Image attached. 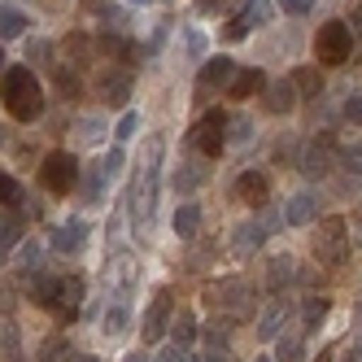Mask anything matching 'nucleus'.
Instances as JSON below:
<instances>
[{"instance_id":"42","label":"nucleus","mask_w":362,"mask_h":362,"mask_svg":"<svg viewBox=\"0 0 362 362\" xmlns=\"http://www.w3.org/2000/svg\"><path fill=\"white\" fill-rule=\"evenodd\" d=\"M122 166H127V153H122V144H114V148H110V158H105V175H118Z\"/></svg>"},{"instance_id":"15","label":"nucleus","mask_w":362,"mask_h":362,"mask_svg":"<svg viewBox=\"0 0 362 362\" xmlns=\"http://www.w3.org/2000/svg\"><path fill=\"white\" fill-rule=\"evenodd\" d=\"M293 105H297L293 79H271V83H267V110H271V114H288Z\"/></svg>"},{"instance_id":"17","label":"nucleus","mask_w":362,"mask_h":362,"mask_svg":"<svg viewBox=\"0 0 362 362\" xmlns=\"http://www.w3.org/2000/svg\"><path fill=\"white\" fill-rule=\"evenodd\" d=\"M267 74L262 70H236V79L227 83V96H236V100H245V96H253V92H267Z\"/></svg>"},{"instance_id":"5","label":"nucleus","mask_w":362,"mask_h":362,"mask_svg":"<svg viewBox=\"0 0 362 362\" xmlns=\"http://www.w3.org/2000/svg\"><path fill=\"white\" fill-rule=\"evenodd\" d=\"M271 18H275V5H271V0H240V18H231L227 27H223V35H227V40H245L249 31L267 27Z\"/></svg>"},{"instance_id":"39","label":"nucleus","mask_w":362,"mask_h":362,"mask_svg":"<svg viewBox=\"0 0 362 362\" xmlns=\"http://www.w3.org/2000/svg\"><path fill=\"white\" fill-rule=\"evenodd\" d=\"M79 140H83V144H100V140H105V127H100L96 118H83V122H79Z\"/></svg>"},{"instance_id":"44","label":"nucleus","mask_w":362,"mask_h":362,"mask_svg":"<svg viewBox=\"0 0 362 362\" xmlns=\"http://www.w3.org/2000/svg\"><path fill=\"white\" fill-rule=\"evenodd\" d=\"M57 83H62V96H79V79H74L70 70H62V74H57Z\"/></svg>"},{"instance_id":"48","label":"nucleus","mask_w":362,"mask_h":362,"mask_svg":"<svg viewBox=\"0 0 362 362\" xmlns=\"http://www.w3.org/2000/svg\"><path fill=\"white\" fill-rule=\"evenodd\" d=\"M345 362H362V345H349L345 349Z\"/></svg>"},{"instance_id":"38","label":"nucleus","mask_w":362,"mask_h":362,"mask_svg":"<svg viewBox=\"0 0 362 362\" xmlns=\"http://www.w3.org/2000/svg\"><path fill=\"white\" fill-rule=\"evenodd\" d=\"M305 358V345L297 341V336H284L279 341V362H301Z\"/></svg>"},{"instance_id":"1","label":"nucleus","mask_w":362,"mask_h":362,"mask_svg":"<svg viewBox=\"0 0 362 362\" xmlns=\"http://www.w3.org/2000/svg\"><path fill=\"white\" fill-rule=\"evenodd\" d=\"M0 105L13 114V122H35L44 114V83L31 66H9L0 79Z\"/></svg>"},{"instance_id":"32","label":"nucleus","mask_w":362,"mask_h":362,"mask_svg":"<svg viewBox=\"0 0 362 362\" xmlns=\"http://www.w3.org/2000/svg\"><path fill=\"white\" fill-rule=\"evenodd\" d=\"M201 341H205V362H223V358H227V336H223V332L210 327Z\"/></svg>"},{"instance_id":"50","label":"nucleus","mask_w":362,"mask_h":362,"mask_svg":"<svg viewBox=\"0 0 362 362\" xmlns=\"http://www.w3.org/2000/svg\"><path fill=\"white\" fill-rule=\"evenodd\" d=\"M122 362H148V358H144V354H127Z\"/></svg>"},{"instance_id":"33","label":"nucleus","mask_w":362,"mask_h":362,"mask_svg":"<svg viewBox=\"0 0 362 362\" xmlns=\"http://www.w3.org/2000/svg\"><path fill=\"white\" fill-rule=\"evenodd\" d=\"M100 48H105V53L118 62V57H132V48H136V44L127 40V35H114V31H110V35H100Z\"/></svg>"},{"instance_id":"20","label":"nucleus","mask_w":362,"mask_h":362,"mask_svg":"<svg viewBox=\"0 0 362 362\" xmlns=\"http://www.w3.org/2000/svg\"><path fill=\"white\" fill-rule=\"evenodd\" d=\"M197 231H201V205H197V201H184V205L175 210V236H179V240H192Z\"/></svg>"},{"instance_id":"28","label":"nucleus","mask_w":362,"mask_h":362,"mask_svg":"<svg viewBox=\"0 0 362 362\" xmlns=\"http://www.w3.org/2000/svg\"><path fill=\"white\" fill-rule=\"evenodd\" d=\"M327 310H332V301H327V297H305V305H301V323H305V332L323 327Z\"/></svg>"},{"instance_id":"6","label":"nucleus","mask_w":362,"mask_h":362,"mask_svg":"<svg viewBox=\"0 0 362 362\" xmlns=\"http://www.w3.org/2000/svg\"><path fill=\"white\" fill-rule=\"evenodd\" d=\"M132 88H136V79H132V70H118V66H110V70H100V79H96V96L105 100L110 110H118V105H127V96H132Z\"/></svg>"},{"instance_id":"4","label":"nucleus","mask_w":362,"mask_h":362,"mask_svg":"<svg viewBox=\"0 0 362 362\" xmlns=\"http://www.w3.org/2000/svg\"><path fill=\"white\" fill-rule=\"evenodd\" d=\"M227 122H231V114H223V110H210L192 132H188V144L201 153V158H218L223 153V144H227Z\"/></svg>"},{"instance_id":"13","label":"nucleus","mask_w":362,"mask_h":362,"mask_svg":"<svg viewBox=\"0 0 362 362\" xmlns=\"http://www.w3.org/2000/svg\"><path fill=\"white\" fill-rule=\"evenodd\" d=\"M236 79V66H231V57H210L201 66V74H197V88L201 92H214V88H223V83H231Z\"/></svg>"},{"instance_id":"46","label":"nucleus","mask_w":362,"mask_h":362,"mask_svg":"<svg viewBox=\"0 0 362 362\" xmlns=\"http://www.w3.org/2000/svg\"><path fill=\"white\" fill-rule=\"evenodd\" d=\"M158 362H184V349H162Z\"/></svg>"},{"instance_id":"53","label":"nucleus","mask_w":362,"mask_h":362,"mask_svg":"<svg viewBox=\"0 0 362 362\" xmlns=\"http://www.w3.org/2000/svg\"><path fill=\"white\" fill-rule=\"evenodd\" d=\"M0 70H5V53H0Z\"/></svg>"},{"instance_id":"40","label":"nucleus","mask_w":362,"mask_h":362,"mask_svg":"<svg viewBox=\"0 0 362 362\" xmlns=\"http://www.w3.org/2000/svg\"><path fill=\"white\" fill-rule=\"evenodd\" d=\"M227 136H231V140H249V136H253V122H249L245 114H236V118L227 122Z\"/></svg>"},{"instance_id":"47","label":"nucleus","mask_w":362,"mask_h":362,"mask_svg":"<svg viewBox=\"0 0 362 362\" xmlns=\"http://www.w3.org/2000/svg\"><path fill=\"white\" fill-rule=\"evenodd\" d=\"M349 31H354V40H358V35H362V5H358V9H354V22H349Z\"/></svg>"},{"instance_id":"54","label":"nucleus","mask_w":362,"mask_h":362,"mask_svg":"<svg viewBox=\"0 0 362 362\" xmlns=\"http://www.w3.org/2000/svg\"><path fill=\"white\" fill-rule=\"evenodd\" d=\"M257 362H275V358H257Z\"/></svg>"},{"instance_id":"34","label":"nucleus","mask_w":362,"mask_h":362,"mask_svg":"<svg viewBox=\"0 0 362 362\" xmlns=\"http://www.w3.org/2000/svg\"><path fill=\"white\" fill-rule=\"evenodd\" d=\"M9 262H13L18 271H35V267H40V240H27V245L18 249V257H9Z\"/></svg>"},{"instance_id":"9","label":"nucleus","mask_w":362,"mask_h":362,"mask_svg":"<svg viewBox=\"0 0 362 362\" xmlns=\"http://www.w3.org/2000/svg\"><path fill=\"white\" fill-rule=\"evenodd\" d=\"M83 240H88V223L83 218H66L62 227L48 231V249H53V253H79Z\"/></svg>"},{"instance_id":"49","label":"nucleus","mask_w":362,"mask_h":362,"mask_svg":"<svg viewBox=\"0 0 362 362\" xmlns=\"http://www.w3.org/2000/svg\"><path fill=\"white\" fill-rule=\"evenodd\" d=\"M218 5H227V0H201V13H214Z\"/></svg>"},{"instance_id":"45","label":"nucleus","mask_w":362,"mask_h":362,"mask_svg":"<svg viewBox=\"0 0 362 362\" xmlns=\"http://www.w3.org/2000/svg\"><path fill=\"white\" fill-rule=\"evenodd\" d=\"M31 57L35 62H44V57L53 62V44H48V40H31Z\"/></svg>"},{"instance_id":"25","label":"nucleus","mask_w":362,"mask_h":362,"mask_svg":"<svg viewBox=\"0 0 362 362\" xmlns=\"http://www.w3.org/2000/svg\"><path fill=\"white\" fill-rule=\"evenodd\" d=\"M27 35V13L13 5H0V40H22Z\"/></svg>"},{"instance_id":"52","label":"nucleus","mask_w":362,"mask_h":362,"mask_svg":"<svg viewBox=\"0 0 362 362\" xmlns=\"http://www.w3.org/2000/svg\"><path fill=\"white\" fill-rule=\"evenodd\" d=\"M74 362H100V358H92V354H83V358H74Z\"/></svg>"},{"instance_id":"12","label":"nucleus","mask_w":362,"mask_h":362,"mask_svg":"<svg viewBox=\"0 0 362 362\" xmlns=\"http://www.w3.org/2000/svg\"><path fill=\"white\" fill-rule=\"evenodd\" d=\"M327 148H332V136H319L315 144H310L305 153H297V166L310 175V179H323L332 170V158H327Z\"/></svg>"},{"instance_id":"3","label":"nucleus","mask_w":362,"mask_h":362,"mask_svg":"<svg viewBox=\"0 0 362 362\" xmlns=\"http://www.w3.org/2000/svg\"><path fill=\"white\" fill-rule=\"evenodd\" d=\"M354 31H349V22H341V18H332V22H323V27L315 31V57L323 62V66H345L349 57H354Z\"/></svg>"},{"instance_id":"7","label":"nucleus","mask_w":362,"mask_h":362,"mask_svg":"<svg viewBox=\"0 0 362 362\" xmlns=\"http://www.w3.org/2000/svg\"><path fill=\"white\" fill-rule=\"evenodd\" d=\"M319 253H323V262H332V267H345L349 262V227H345V218H327L323 223Z\"/></svg>"},{"instance_id":"10","label":"nucleus","mask_w":362,"mask_h":362,"mask_svg":"<svg viewBox=\"0 0 362 362\" xmlns=\"http://www.w3.org/2000/svg\"><path fill=\"white\" fill-rule=\"evenodd\" d=\"M271 236V231L257 223V218H249V223H236L231 227V253L236 257H253L257 249H262V240Z\"/></svg>"},{"instance_id":"37","label":"nucleus","mask_w":362,"mask_h":362,"mask_svg":"<svg viewBox=\"0 0 362 362\" xmlns=\"http://www.w3.org/2000/svg\"><path fill=\"white\" fill-rule=\"evenodd\" d=\"M136 127H140V114H136V110H127V114L118 118V127H114V140H118V144H122V140H132V136H136Z\"/></svg>"},{"instance_id":"19","label":"nucleus","mask_w":362,"mask_h":362,"mask_svg":"<svg viewBox=\"0 0 362 362\" xmlns=\"http://www.w3.org/2000/svg\"><path fill=\"white\" fill-rule=\"evenodd\" d=\"M83 279L79 275H66L62 279V305H57V315L62 319H74V315H79V305H83Z\"/></svg>"},{"instance_id":"35","label":"nucleus","mask_w":362,"mask_h":362,"mask_svg":"<svg viewBox=\"0 0 362 362\" xmlns=\"http://www.w3.org/2000/svg\"><path fill=\"white\" fill-rule=\"evenodd\" d=\"M18 201H22V184L9 170H0V205H18Z\"/></svg>"},{"instance_id":"41","label":"nucleus","mask_w":362,"mask_h":362,"mask_svg":"<svg viewBox=\"0 0 362 362\" xmlns=\"http://www.w3.org/2000/svg\"><path fill=\"white\" fill-rule=\"evenodd\" d=\"M345 122L362 127V92H349V100H345Z\"/></svg>"},{"instance_id":"30","label":"nucleus","mask_w":362,"mask_h":362,"mask_svg":"<svg viewBox=\"0 0 362 362\" xmlns=\"http://www.w3.org/2000/svg\"><path fill=\"white\" fill-rule=\"evenodd\" d=\"M105 179H110L105 166H88V188H83V201H88V205H96L100 197H105V188H100Z\"/></svg>"},{"instance_id":"2","label":"nucleus","mask_w":362,"mask_h":362,"mask_svg":"<svg viewBox=\"0 0 362 362\" xmlns=\"http://www.w3.org/2000/svg\"><path fill=\"white\" fill-rule=\"evenodd\" d=\"M79 158L74 153H66V148H53L48 158L40 162V188L44 192H53V197H66V192H74L79 188Z\"/></svg>"},{"instance_id":"31","label":"nucleus","mask_w":362,"mask_h":362,"mask_svg":"<svg viewBox=\"0 0 362 362\" xmlns=\"http://www.w3.org/2000/svg\"><path fill=\"white\" fill-rule=\"evenodd\" d=\"M197 336H201V327H197V319H192V310H184V315H175V341L192 345Z\"/></svg>"},{"instance_id":"16","label":"nucleus","mask_w":362,"mask_h":362,"mask_svg":"<svg viewBox=\"0 0 362 362\" xmlns=\"http://www.w3.org/2000/svg\"><path fill=\"white\" fill-rule=\"evenodd\" d=\"M336 158H341V175H345V188H341V192H354V188H362V144H349V148H341Z\"/></svg>"},{"instance_id":"26","label":"nucleus","mask_w":362,"mask_h":362,"mask_svg":"<svg viewBox=\"0 0 362 362\" xmlns=\"http://www.w3.org/2000/svg\"><path fill=\"white\" fill-rule=\"evenodd\" d=\"M288 79H293L297 96H319V92H323V74H319L315 66H301V70H293Z\"/></svg>"},{"instance_id":"36","label":"nucleus","mask_w":362,"mask_h":362,"mask_svg":"<svg viewBox=\"0 0 362 362\" xmlns=\"http://www.w3.org/2000/svg\"><path fill=\"white\" fill-rule=\"evenodd\" d=\"M62 358H70V345L62 341V336H53V341L40 345V362H62Z\"/></svg>"},{"instance_id":"23","label":"nucleus","mask_w":362,"mask_h":362,"mask_svg":"<svg viewBox=\"0 0 362 362\" xmlns=\"http://www.w3.org/2000/svg\"><path fill=\"white\" fill-rule=\"evenodd\" d=\"M22 240V218L18 214H0V262L13 257V245Z\"/></svg>"},{"instance_id":"21","label":"nucleus","mask_w":362,"mask_h":362,"mask_svg":"<svg viewBox=\"0 0 362 362\" xmlns=\"http://www.w3.org/2000/svg\"><path fill=\"white\" fill-rule=\"evenodd\" d=\"M297 279V262L288 253H279V257H271V267H267V288H288V284Z\"/></svg>"},{"instance_id":"27","label":"nucleus","mask_w":362,"mask_h":362,"mask_svg":"<svg viewBox=\"0 0 362 362\" xmlns=\"http://www.w3.org/2000/svg\"><path fill=\"white\" fill-rule=\"evenodd\" d=\"M31 297H35L40 305H48V310H57V305H62V279H57V275H40Z\"/></svg>"},{"instance_id":"11","label":"nucleus","mask_w":362,"mask_h":362,"mask_svg":"<svg viewBox=\"0 0 362 362\" xmlns=\"http://www.w3.org/2000/svg\"><path fill=\"white\" fill-rule=\"evenodd\" d=\"M236 197L245 205H267V197H271V175L267 170H245L236 179Z\"/></svg>"},{"instance_id":"22","label":"nucleus","mask_w":362,"mask_h":362,"mask_svg":"<svg viewBox=\"0 0 362 362\" xmlns=\"http://www.w3.org/2000/svg\"><path fill=\"white\" fill-rule=\"evenodd\" d=\"M284 319H288V305H284V301H271L262 315H257V336H262V341H275L279 327H284Z\"/></svg>"},{"instance_id":"43","label":"nucleus","mask_w":362,"mask_h":362,"mask_svg":"<svg viewBox=\"0 0 362 362\" xmlns=\"http://www.w3.org/2000/svg\"><path fill=\"white\" fill-rule=\"evenodd\" d=\"M279 5H284V13L301 18V13H310V9H315V0H279Z\"/></svg>"},{"instance_id":"29","label":"nucleus","mask_w":362,"mask_h":362,"mask_svg":"<svg viewBox=\"0 0 362 362\" xmlns=\"http://www.w3.org/2000/svg\"><path fill=\"white\" fill-rule=\"evenodd\" d=\"M127 327H132V310H127V305H110L105 310V327H100V332H105L110 341H118V336H127Z\"/></svg>"},{"instance_id":"51","label":"nucleus","mask_w":362,"mask_h":362,"mask_svg":"<svg viewBox=\"0 0 362 362\" xmlns=\"http://www.w3.org/2000/svg\"><path fill=\"white\" fill-rule=\"evenodd\" d=\"M9 144V132H5V122H0V148H5Z\"/></svg>"},{"instance_id":"14","label":"nucleus","mask_w":362,"mask_h":362,"mask_svg":"<svg viewBox=\"0 0 362 362\" xmlns=\"http://www.w3.org/2000/svg\"><path fill=\"white\" fill-rule=\"evenodd\" d=\"M315 218H319V197L315 192L288 197V205H284V223H288V227H305V223H315Z\"/></svg>"},{"instance_id":"24","label":"nucleus","mask_w":362,"mask_h":362,"mask_svg":"<svg viewBox=\"0 0 362 362\" xmlns=\"http://www.w3.org/2000/svg\"><path fill=\"white\" fill-rule=\"evenodd\" d=\"M205 175H210V170H205V162H184V166L175 170V188L188 197V192H197L205 184Z\"/></svg>"},{"instance_id":"18","label":"nucleus","mask_w":362,"mask_h":362,"mask_svg":"<svg viewBox=\"0 0 362 362\" xmlns=\"http://www.w3.org/2000/svg\"><path fill=\"white\" fill-rule=\"evenodd\" d=\"M214 301L227 305V310H245L249 305V284L245 279H223V284H214Z\"/></svg>"},{"instance_id":"8","label":"nucleus","mask_w":362,"mask_h":362,"mask_svg":"<svg viewBox=\"0 0 362 362\" xmlns=\"http://www.w3.org/2000/svg\"><path fill=\"white\" fill-rule=\"evenodd\" d=\"M170 305H175V297H170V288H153V301H148V310H144V341L153 345V341H162L166 336V319H170Z\"/></svg>"}]
</instances>
